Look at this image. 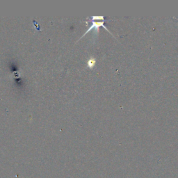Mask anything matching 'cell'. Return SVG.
<instances>
[{
    "instance_id": "1",
    "label": "cell",
    "mask_w": 178,
    "mask_h": 178,
    "mask_svg": "<svg viewBox=\"0 0 178 178\" xmlns=\"http://www.w3.org/2000/svg\"><path fill=\"white\" fill-rule=\"evenodd\" d=\"M91 23V26H89V28L87 29V30L86 31V32H85L84 33V35H83L81 38H80V39L81 38H82L83 37H84V36L86 35V34H87L91 30H92V29H95V30H96V33H98V31H99V27H100V26H102V27L103 28H104L106 29V31H108L109 32V33H111L112 36H113V34H112V33L108 29L106 28V26L104 25V21H102V22H95V20H93V19H91V18H88V19L86 20V23Z\"/></svg>"
},
{
    "instance_id": "2",
    "label": "cell",
    "mask_w": 178,
    "mask_h": 178,
    "mask_svg": "<svg viewBox=\"0 0 178 178\" xmlns=\"http://www.w3.org/2000/svg\"><path fill=\"white\" fill-rule=\"evenodd\" d=\"M96 64V59L94 58H91L89 61H88V65L90 68H92Z\"/></svg>"
}]
</instances>
